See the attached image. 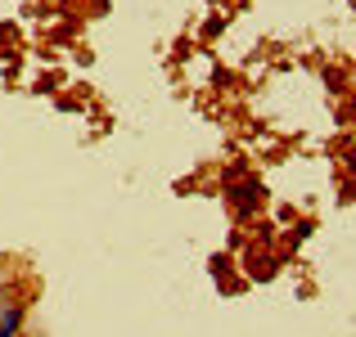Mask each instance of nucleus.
I'll return each instance as SVG.
<instances>
[{
  "label": "nucleus",
  "instance_id": "nucleus-1",
  "mask_svg": "<svg viewBox=\"0 0 356 337\" xmlns=\"http://www.w3.org/2000/svg\"><path fill=\"white\" fill-rule=\"evenodd\" d=\"M18 324H23V311H18V306H5V315H0V333L14 337V333H18Z\"/></svg>",
  "mask_w": 356,
  "mask_h": 337
},
{
  "label": "nucleus",
  "instance_id": "nucleus-2",
  "mask_svg": "<svg viewBox=\"0 0 356 337\" xmlns=\"http://www.w3.org/2000/svg\"><path fill=\"white\" fill-rule=\"evenodd\" d=\"M239 207H243V211L257 207V189H252V184H243V189H239Z\"/></svg>",
  "mask_w": 356,
  "mask_h": 337
},
{
  "label": "nucleus",
  "instance_id": "nucleus-3",
  "mask_svg": "<svg viewBox=\"0 0 356 337\" xmlns=\"http://www.w3.org/2000/svg\"><path fill=\"white\" fill-rule=\"evenodd\" d=\"M352 9H356V0H352Z\"/></svg>",
  "mask_w": 356,
  "mask_h": 337
},
{
  "label": "nucleus",
  "instance_id": "nucleus-4",
  "mask_svg": "<svg viewBox=\"0 0 356 337\" xmlns=\"http://www.w3.org/2000/svg\"><path fill=\"white\" fill-rule=\"evenodd\" d=\"M0 337H5V333H0Z\"/></svg>",
  "mask_w": 356,
  "mask_h": 337
}]
</instances>
